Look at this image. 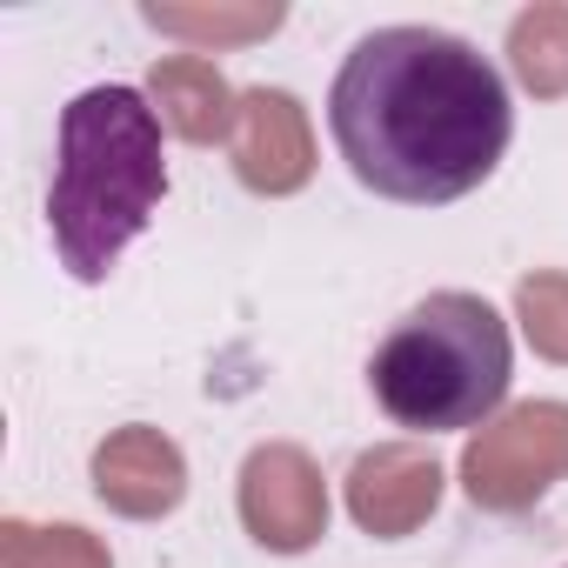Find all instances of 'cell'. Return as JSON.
Instances as JSON below:
<instances>
[{
  "label": "cell",
  "instance_id": "cell-1",
  "mask_svg": "<svg viewBox=\"0 0 568 568\" xmlns=\"http://www.w3.org/2000/svg\"><path fill=\"white\" fill-rule=\"evenodd\" d=\"M328 134L368 194L448 207L501 168L515 101L475 41L448 28H375L328 88Z\"/></svg>",
  "mask_w": 568,
  "mask_h": 568
},
{
  "label": "cell",
  "instance_id": "cell-2",
  "mask_svg": "<svg viewBox=\"0 0 568 568\" xmlns=\"http://www.w3.org/2000/svg\"><path fill=\"white\" fill-rule=\"evenodd\" d=\"M168 194V148L161 114L134 88H88L61 108L54 134V181H48V227L54 254L74 281L101 288L128 241L154 221Z\"/></svg>",
  "mask_w": 568,
  "mask_h": 568
},
{
  "label": "cell",
  "instance_id": "cell-3",
  "mask_svg": "<svg viewBox=\"0 0 568 568\" xmlns=\"http://www.w3.org/2000/svg\"><path fill=\"white\" fill-rule=\"evenodd\" d=\"M508 375H515L508 322L495 315V302L468 288H435L402 322H388V335L368 355L375 408L408 435L481 428L508 402Z\"/></svg>",
  "mask_w": 568,
  "mask_h": 568
}]
</instances>
